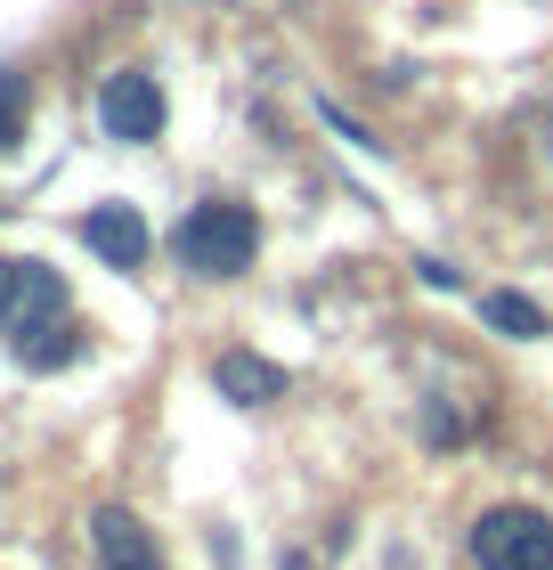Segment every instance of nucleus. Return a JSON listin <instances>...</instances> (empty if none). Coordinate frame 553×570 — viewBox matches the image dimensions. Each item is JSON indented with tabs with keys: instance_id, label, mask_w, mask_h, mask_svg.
I'll list each match as a JSON object with an SVG mask.
<instances>
[{
	"instance_id": "nucleus-6",
	"label": "nucleus",
	"mask_w": 553,
	"mask_h": 570,
	"mask_svg": "<svg viewBox=\"0 0 553 570\" xmlns=\"http://www.w3.org/2000/svg\"><path fill=\"white\" fill-rule=\"evenodd\" d=\"M90 538H98V570H164L155 562V538L139 530V513H122V505H98Z\"/></svg>"
},
{
	"instance_id": "nucleus-7",
	"label": "nucleus",
	"mask_w": 553,
	"mask_h": 570,
	"mask_svg": "<svg viewBox=\"0 0 553 570\" xmlns=\"http://www.w3.org/2000/svg\"><path fill=\"white\" fill-rule=\"evenodd\" d=\"M213 383H220L236 407H260V400L285 392V367H269V358H253V351H228L220 367H213Z\"/></svg>"
},
{
	"instance_id": "nucleus-2",
	"label": "nucleus",
	"mask_w": 553,
	"mask_h": 570,
	"mask_svg": "<svg viewBox=\"0 0 553 570\" xmlns=\"http://www.w3.org/2000/svg\"><path fill=\"white\" fill-rule=\"evenodd\" d=\"M171 245L196 277H236V269H253V253H260V220L245 204H196Z\"/></svg>"
},
{
	"instance_id": "nucleus-5",
	"label": "nucleus",
	"mask_w": 553,
	"mask_h": 570,
	"mask_svg": "<svg viewBox=\"0 0 553 570\" xmlns=\"http://www.w3.org/2000/svg\"><path fill=\"white\" fill-rule=\"evenodd\" d=\"M82 245L107 269H139L147 262V220L130 213V204H98V213H82Z\"/></svg>"
},
{
	"instance_id": "nucleus-1",
	"label": "nucleus",
	"mask_w": 553,
	"mask_h": 570,
	"mask_svg": "<svg viewBox=\"0 0 553 570\" xmlns=\"http://www.w3.org/2000/svg\"><path fill=\"white\" fill-rule=\"evenodd\" d=\"M0 334L33 358V367H66L73 326H66V285L49 262H0Z\"/></svg>"
},
{
	"instance_id": "nucleus-3",
	"label": "nucleus",
	"mask_w": 553,
	"mask_h": 570,
	"mask_svg": "<svg viewBox=\"0 0 553 570\" xmlns=\"http://www.w3.org/2000/svg\"><path fill=\"white\" fill-rule=\"evenodd\" d=\"M472 554L481 570H553V522L537 505H496L472 530Z\"/></svg>"
},
{
	"instance_id": "nucleus-8",
	"label": "nucleus",
	"mask_w": 553,
	"mask_h": 570,
	"mask_svg": "<svg viewBox=\"0 0 553 570\" xmlns=\"http://www.w3.org/2000/svg\"><path fill=\"white\" fill-rule=\"evenodd\" d=\"M481 309H488L496 334H513V343H537V334H545V309H537L530 294H488Z\"/></svg>"
},
{
	"instance_id": "nucleus-9",
	"label": "nucleus",
	"mask_w": 553,
	"mask_h": 570,
	"mask_svg": "<svg viewBox=\"0 0 553 570\" xmlns=\"http://www.w3.org/2000/svg\"><path fill=\"white\" fill-rule=\"evenodd\" d=\"M17 131H24V73L0 66V147H17Z\"/></svg>"
},
{
	"instance_id": "nucleus-4",
	"label": "nucleus",
	"mask_w": 553,
	"mask_h": 570,
	"mask_svg": "<svg viewBox=\"0 0 553 570\" xmlns=\"http://www.w3.org/2000/svg\"><path fill=\"white\" fill-rule=\"evenodd\" d=\"M98 122H107V139L147 147L164 131V90H155V73H115V82L98 90Z\"/></svg>"
}]
</instances>
